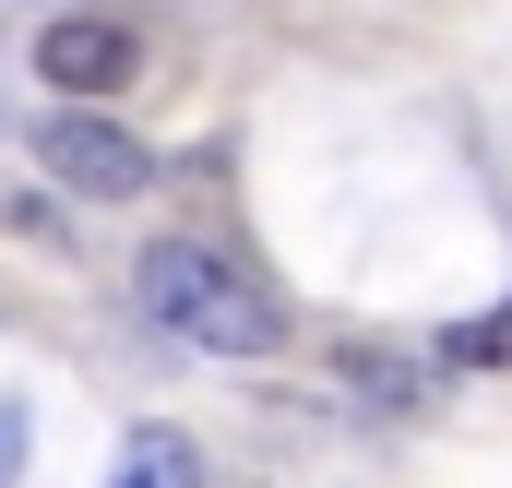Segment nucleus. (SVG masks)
Listing matches in <instances>:
<instances>
[{"label":"nucleus","instance_id":"nucleus-1","mask_svg":"<svg viewBox=\"0 0 512 488\" xmlns=\"http://www.w3.org/2000/svg\"><path fill=\"white\" fill-rule=\"evenodd\" d=\"M131 310L179 358H274L286 346V298L251 262H227L215 239H143L131 250Z\"/></svg>","mask_w":512,"mask_h":488},{"label":"nucleus","instance_id":"nucleus-5","mask_svg":"<svg viewBox=\"0 0 512 488\" xmlns=\"http://www.w3.org/2000/svg\"><path fill=\"white\" fill-rule=\"evenodd\" d=\"M441 358H453V369H512V298H501V310H477V322H453Z\"/></svg>","mask_w":512,"mask_h":488},{"label":"nucleus","instance_id":"nucleus-3","mask_svg":"<svg viewBox=\"0 0 512 488\" xmlns=\"http://www.w3.org/2000/svg\"><path fill=\"white\" fill-rule=\"evenodd\" d=\"M36 72L60 84V96H120V84H143V36L131 24H108V12H48V36H36Z\"/></svg>","mask_w":512,"mask_h":488},{"label":"nucleus","instance_id":"nucleus-2","mask_svg":"<svg viewBox=\"0 0 512 488\" xmlns=\"http://www.w3.org/2000/svg\"><path fill=\"white\" fill-rule=\"evenodd\" d=\"M36 167H48L60 191H84V203H131V191L155 179V155H143V131L96 120V108H60V120L36 131Z\"/></svg>","mask_w":512,"mask_h":488},{"label":"nucleus","instance_id":"nucleus-4","mask_svg":"<svg viewBox=\"0 0 512 488\" xmlns=\"http://www.w3.org/2000/svg\"><path fill=\"white\" fill-rule=\"evenodd\" d=\"M108 488H203V441L155 417V429H131V441H120V465H108Z\"/></svg>","mask_w":512,"mask_h":488},{"label":"nucleus","instance_id":"nucleus-6","mask_svg":"<svg viewBox=\"0 0 512 488\" xmlns=\"http://www.w3.org/2000/svg\"><path fill=\"white\" fill-rule=\"evenodd\" d=\"M24 453H36V417H24V393H0V488H24Z\"/></svg>","mask_w":512,"mask_h":488}]
</instances>
